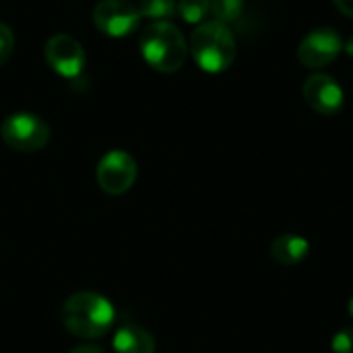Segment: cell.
I'll return each mask as SVG.
<instances>
[{
    "label": "cell",
    "mask_w": 353,
    "mask_h": 353,
    "mask_svg": "<svg viewBox=\"0 0 353 353\" xmlns=\"http://www.w3.org/2000/svg\"><path fill=\"white\" fill-rule=\"evenodd\" d=\"M335 6L345 14V17H352L353 19V0H333Z\"/></svg>",
    "instance_id": "cell-17"
},
{
    "label": "cell",
    "mask_w": 353,
    "mask_h": 353,
    "mask_svg": "<svg viewBox=\"0 0 353 353\" xmlns=\"http://www.w3.org/2000/svg\"><path fill=\"white\" fill-rule=\"evenodd\" d=\"M43 56L50 68L64 79H77L85 68V52L81 43L66 33L52 35L46 41Z\"/></svg>",
    "instance_id": "cell-7"
},
{
    "label": "cell",
    "mask_w": 353,
    "mask_h": 353,
    "mask_svg": "<svg viewBox=\"0 0 353 353\" xmlns=\"http://www.w3.org/2000/svg\"><path fill=\"white\" fill-rule=\"evenodd\" d=\"M70 353H103V350H101V347H97V345H93V343H85V345L74 347Z\"/></svg>",
    "instance_id": "cell-18"
},
{
    "label": "cell",
    "mask_w": 353,
    "mask_h": 353,
    "mask_svg": "<svg viewBox=\"0 0 353 353\" xmlns=\"http://www.w3.org/2000/svg\"><path fill=\"white\" fill-rule=\"evenodd\" d=\"M343 50L341 35L331 27L310 31L298 48V58L306 68H323L331 64Z\"/></svg>",
    "instance_id": "cell-8"
},
{
    "label": "cell",
    "mask_w": 353,
    "mask_h": 353,
    "mask_svg": "<svg viewBox=\"0 0 353 353\" xmlns=\"http://www.w3.org/2000/svg\"><path fill=\"white\" fill-rule=\"evenodd\" d=\"M14 48V33L10 31L8 25L0 23V66L6 64V60L10 58Z\"/></svg>",
    "instance_id": "cell-15"
},
{
    "label": "cell",
    "mask_w": 353,
    "mask_h": 353,
    "mask_svg": "<svg viewBox=\"0 0 353 353\" xmlns=\"http://www.w3.org/2000/svg\"><path fill=\"white\" fill-rule=\"evenodd\" d=\"M190 52L203 70L223 72L236 58V37L228 25L219 21H207L192 31Z\"/></svg>",
    "instance_id": "cell-3"
},
{
    "label": "cell",
    "mask_w": 353,
    "mask_h": 353,
    "mask_svg": "<svg viewBox=\"0 0 353 353\" xmlns=\"http://www.w3.org/2000/svg\"><path fill=\"white\" fill-rule=\"evenodd\" d=\"M0 137L6 147L14 149L19 153H35L48 145L50 126L35 114L17 112V114H10L2 122Z\"/></svg>",
    "instance_id": "cell-4"
},
{
    "label": "cell",
    "mask_w": 353,
    "mask_h": 353,
    "mask_svg": "<svg viewBox=\"0 0 353 353\" xmlns=\"http://www.w3.org/2000/svg\"><path fill=\"white\" fill-rule=\"evenodd\" d=\"M112 345L116 353H155L153 335L132 323H124L118 327Z\"/></svg>",
    "instance_id": "cell-11"
},
{
    "label": "cell",
    "mask_w": 353,
    "mask_h": 353,
    "mask_svg": "<svg viewBox=\"0 0 353 353\" xmlns=\"http://www.w3.org/2000/svg\"><path fill=\"white\" fill-rule=\"evenodd\" d=\"M308 252H310L308 240L298 236V234H281L269 246L271 259L283 267H292V265L302 263L308 256Z\"/></svg>",
    "instance_id": "cell-10"
},
{
    "label": "cell",
    "mask_w": 353,
    "mask_h": 353,
    "mask_svg": "<svg viewBox=\"0 0 353 353\" xmlns=\"http://www.w3.org/2000/svg\"><path fill=\"white\" fill-rule=\"evenodd\" d=\"M350 316H352V319H353V298H352V300H350Z\"/></svg>",
    "instance_id": "cell-20"
},
{
    "label": "cell",
    "mask_w": 353,
    "mask_h": 353,
    "mask_svg": "<svg viewBox=\"0 0 353 353\" xmlns=\"http://www.w3.org/2000/svg\"><path fill=\"white\" fill-rule=\"evenodd\" d=\"M331 347L335 353H353V327L341 329L339 333H335Z\"/></svg>",
    "instance_id": "cell-16"
},
{
    "label": "cell",
    "mask_w": 353,
    "mask_h": 353,
    "mask_svg": "<svg viewBox=\"0 0 353 353\" xmlns=\"http://www.w3.org/2000/svg\"><path fill=\"white\" fill-rule=\"evenodd\" d=\"M345 50H347V54L353 58V35L350 37V41H347V46H345Z\"/></svg>",
    "instance_id": "cell-19"
},
{
    "label": "cell",
    "mask_w": 353,
    "mask_h": 353,
    "mask_svg": "<svg viewBox=\"0 0 353 353\" xmlns=\"http://www.w3.org/2000/svg\"><path fill=\"white\" fill-rule=\"evenodd\" d=\"M211 12L223 25L236 23L244 12V0H211Z\"/></svg>",
    "instance_id": "cell-13"
},
{
    "label": "cell",
    "mask_w": 353,
    "mask_h": 353,
    "mask_svg": "<svg viewBox=\"0 0 353 353\" xmlns=\"http://www.w3.org/2000/svg\"><path fill=\"white\" fill-rule=\"evenodd\" d=\"M139 10L141 17H147L153 23H157V21H170L176 14L178 4L174 0H141Z\"/></svg>",
    "instance_id": "cell-12"
},
{
    "label": "cell",
    "mask_w": 353,
    "mask_h": 353,
    "mask_svg": "<svg viewBox=\"0 0 353 353\" xmlns=\"http://www.w3.org/2000/svg\"><path fill=\"white\" fill-rule=\"evenodd\" d=\"M209 12H211V0H180L178 2V14L190 25L203 23Z\"/></svg>",
    "instance_id": "cell-14"
},
{
    "label": "cell",
    "mask_w": 353,
    "mask_h": 353,
    "mask_svg": "<svg viewBox=\"0 0 353 353\" xmlns=\"http://www.w3.org/2000/svg\"><path fill=\"white\" fill-rule=\"evenodd\" d=\"M95 178L105 194L120 196L128 192L137 182V161L126 151H110L99 159Z\"/></svg>",
    "instance_id": "cell-5"
},
{
    "label": "cell",
    "mask_w": 353,
    "mask_h": 353,
    "mask_svg": "<svg viewBox=\"0 0 353 353\" xmlns=\"http://www.w3.org/2000/svg\"><path fill=\"white\" fill-rule=\"evenodd\" d=\"M141 52L151 68L159 72H176L186 62L188 46L176 25L170 21H157L143 31Z\"/></svg>",
    "instance_id": "cell-2"
},
{
    "label": "cell",
    "mask_w": 353,
    "mask_h": 353,
    "mask_svg": "<svg viewBox=\"0 0 353 353\" xmlns=\"http://www.w3.org/2000/svg\"><path fill=\"white\" fill-rule=\"evenodd\" d=\"M60 319L74 337L99 339L114 327L116 312L108 298L95 292H79L62 304Z\"/></svg>",
    "instance_id": "cell-1"
},
{
    "label": "cell",
    "mask_w": 353,
    "mask_h": 353,
    "mask_svg": "<svg viewBox=\"0 0 353 353\" xmlns=\"http://www.w3.org/2000/svg\"><path fill=\"white\" fill-rule=\"evenodd\" d=\"M302 95L306 99V103L323 116H335L341 112L343 108V89L341 85L323 72H316L312 77L306 79L304 87H302Z\"/></svg>",
    "instance_id": "cell-9"
},
{
    "label": "cell",
    "mask_w": 353,
    "mask_h": 353,
    "mask_svg": "<svg viewBox=\"0 0 353 353\" xmlns=\"http://www.w3.org/2000/svg\"><path fill=\"white\" fill-rule=\"evenodd\" d=\"M141 10L130 0H101L93 8V25L110 37H126L141 25Z\"/></svg>",
    "instance_id": "cell-6"
}]
</instances>
